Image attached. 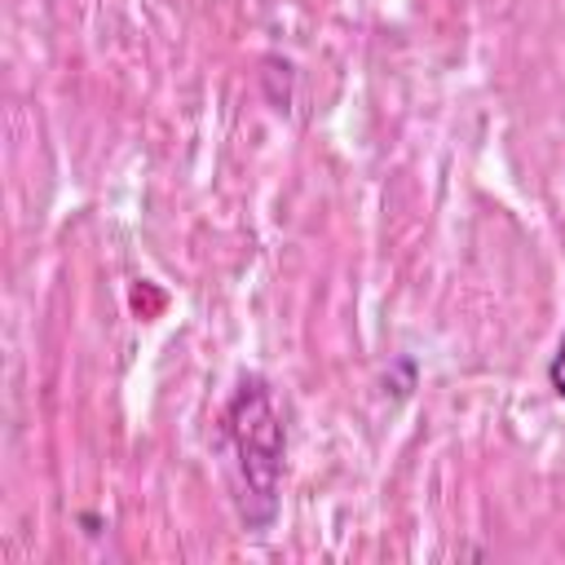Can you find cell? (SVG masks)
<instances>
[{"label":"cell","mask_w":565,"mask_h":565,"mask_svg":"<svg viewBox=\"0 0 565 565\" xmlns=\"http://www.w3.org/2000/svg\"><path fill=\"white\" fill-rule=\"evenodd\" d=\"M225 433L238 455L243 472V516H252V503L260 499V516H274L278 499V472H282V424L269 402L265 380H243L230 411H225Z\"/></svg>","instance_id":"6da1fadb"},{"label":"cell","mask_w":565,"mask_h":565,"mask_svg":"<svg viewBox=\"0 0 565 565\" xmlns=\"http://www.w3.org/2000/svg\"><path fill=\"white\" fill-rule=\"evenodd\" d=\"M547 380H552L556 397L565 402V335H561V344H556V353H552V362H547Z\"/></svg>","instance_id":"7a4b0ae2"}]
</instances>
